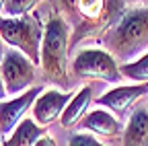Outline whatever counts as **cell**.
<instances>
[{
  "mask_svg": "<svg viewBox=\"0 0 148 146\" xmlns=\"http://www.w3.org/2000/svg\"><path fill=\"white\" fill-rule=\"evenodd\" d=\"M101 41L111 56L123 64L136 56H144L148 51V6L127 8L121 21L109 29Z\"/></svg>",
  "mask_w": 148,
  "mask_h": 146,
  "instance_id": "obj_1",
  "label": "cell"
},
{
  "mask_svg": "<svg viewBox=\"0 0 148 146\" xmlns=\"http://www.w3.org/2000/svg\"><path fill=\"white\" fill-rule=\"evenodd\" d=\"M68 49H70V29L62 14H51L45 23L41 41V70L45 80L68 88Z\"/></svg>",
  "mask_w": 148,
  "mask_h": 146,
  "instance_id": "obj_2",
  "label": "cell"
},
{
  "mask_svg": "<svg viewBox=\"0 0 148 146\" xmlns=\"http://www.w3.org/2000/svg\"><path fill=\"white\" fill-rule=\"evenodd\" d=\"M41 19L37 12L25 14V16H0V37L4 43L12 45L16 51L25 56L37 66L41 62V41H43Z\"/></svg>",
  "mask_w": 148,
  "mask_h": 146,
  "instance_id": "obj_3",
  "label": "cell"
},
{
  "mask_svg": "<svg viewBox=\"0 0 148 146\" xmlns=\"http://www.w3.org/2000/svg\"><path fill=\"white\" fill-rule=\"evenodd\" d=\"M60 4L70 19L76 21L70 47H74L82 37H97V41H101V37L109 31L105 21L107 0H60Z\"/></svg>",
  "mask_w": 148,
  "mask_h": 146,
  "instance_id": "obj_4",
  "label": "cell"
},
{
  "mask_svg": "<svg viewBox=\"0 0 148 146\" xmlns=\"http://www.w3.org/2000/svg\"><path fill=\"white\" fill-rule=\"evenodd\" d=\"M72 70L78 78L84 80H103V82H119L121 72L107 49H82L76 53L72 62Z\"/></svg>",
  "mask_w": 148,
  "mask_h": 146,
  "instance_id": "obj_5",
  "label": "cell"
},
{
  "mask_svg": "<svg viewBox=\"0 0 148 146\" xmlns=\"http://www.w3.org/2000/svg\"><path fill=\"white\" fill-rule=\"evenodd\" d=\"M0 76L4 80L8 95L25 93L35 82V64L16 49L6 51V56L0 62Z\"/></svg>",
  "mask_w": 148,
  "mask_h": 146,
  "instance_id": "obj_6",
  "label": "cell"
},
{
  "mask_svg": "<svg viewBox=\"0 0 148 146\" xmlns=\"http://www.w3.org/2000/svg\"><path fill=\"white\" fill-rule=\"evenodd\" d=\"M39 95H41V86H31L29 90L16 95L14 99L0 103V134L4 138L16 130V125L25 119V113L33 109Z\"/></svg>",
  "mask_w": 148,
  "mask_h": 146,
  "instance_id": "obj_7",
  "label": "cell"
},
{
  "mask_svg": "<svg viewBox=\"0 0 148 146\" xmlns=\"http://www.w3.org/2000/svg\"><path fill=\"white\" fill-rule=\"evenodd\" d=\"M148 95V82H138V84H125V86H115L97 97V105H105L109 111L123 117L142 97Z\"/></svg>",
  "mask_w": 148,
  "mask_h": 146,
  "instance_id": "obj_8",
  "label": "cell"
},
{
  "mask_svg": "<svg viewBox=\"0 0 148 146\" xmlns=\"http://www.w3.org/2000/svg\"><path fill=\"white\" fill-rule=\"evenodd\" d=\"M72 93H60V90H43V93L37 97L33 109H31V115L33 121L41 127H47L49 123H53L58 117H62L66 105L72 101Z\"/></svg>",
  "mask_w": 148,
  "mask_h": 146,
  "instance_id": "obj_9",
  "label": "cell"
},
{
  "mask_svg": "<svg viewBox=\"0 0 148 146\" xmlns=\"http://www.w3.org/2000/svg\"><path fill=\"white\" fill-rule=\"evenodd\" d=\"M80 130L92 132V134L103 136L107 140H113L115 136L121 134V123L107 109H95V111H88L84 115V119L80 121Z\"/></svg>",
  "mask_w": 148,
  "mask_h": 146,
  "instance_id": "obj_10",
  "label": "cell"
},
{
  "mask_svg": "<svg viewBox=\"0 0 148 146\" xmlns=\"http://www.w3.org/2000/svg\"><path fill=\"white\" fill-rule=\"evenodd\" d=\"M90 99H92V86L90 84H84L78 93L72 97V101L66 105L64 113L60 117V123H62L64 130H72V127L80 125V121L86 115V109H88Z\"/></svg>",
  "mask_w": 148,
  "mask_h": 146,
  "instance_id": "obj_11",
  "label": "cell"
},
{
  "mask_svg": "<svg viewBox=\"0 0 148 146\" xmlns=\"http://www.w3.org/2000/svg\"><path fill=\"white\" fill-rule=\"evenodd\" d=\"M123 146H148V109L132 111L123 130Z\"/></svg>",
  "mask_w": 148,
  "mask_h": 146,
  "instance_id": "obj_12",
  "label": "cell"
},
{
  "mask_svg": "<svg viewBox=\"0 0 148 146\" xmlns=\"http://www.w3.org/2000/svg\"><path fill=\"white\" fill-rule=\"evenodd\" d=\"M43 136L45 132L41 125H37L33 119H23L16 125V130L8 136V140L2 142V146H35Z\"/></svg>",
  "mask_w": 148,
  "mask_h": 146,
  "instance_id": "obj_13",
  "label": "cell"
},
{
  "mask_svg": "<svg viewBox=\"0 0 148 146\" xmlns=\"http://www.w3.org/2000/svg\"><path fill=\"white\" fill-rule=\"evenodd\" d=\"M121 76H127L130 80H136V82H148V51L144 56H140L134 62H127L119 66Z\"/></svg>",
  "mask_w": 148,
  "mask_h": 146,
  "instance_id": "obj_14",
  "label": "cell"
},
{
  "mask_svg": "<svg viewBox=\"0 0 148 146\" xmlns=\"http://www.w3.org/2000/svg\"><path fill=\"white\" fill-rule=\"evenodd\" d=\"M41 2H51V0H6V6H4V16H25L35 12V6L41 4Z\"/></svg>",
  "mask_w": 148,
  "mask_h": 146,
  "instance_id": "obj_15",
  "label": "cell"
},
{
  "mask_svg": "<svg viewBox=\"0 0 148 146\" xmlns=\"http://www.w3.org/2000/svg\"><path fill=\"white\" fill-rule=\"evenodd\" d=\"M68 146H105V144H101L97 138H92V136H86L82 132H76V134H72L68 138Z\"/></svg>",
  "mask_w": 148,
  "mask_h": 146,
  "instance_id": "obj_16",
  "label": "cell"
},
{
  "mask_svg": "<svg viewBox=\"0 0 148 146\" xmlns=\"http://www.w3.org/2000/svg\"><path fill=\"white\" fill-rule=\"evenodd\" d=\"M35 146H58V144H56V140H53V138L43 136V138H39V142H37Z\"/></svg>",
  "mask_w": 148,
  "mask_h": 146,
  "instance_id": "obj_17",
  "label": "cell"
},
{
  "mask_svg": "<svg viewBox=\"0 0 148 146\" xmlns=\"http://www.w3.org/2000/svg\"><path fill=\"white\" fill-rule=\"evenodd\" d=\"M8 93H6V86H4V80H2V76H0V103L4 101V97H6Z\"/></svg>",
  "mask_w": 148,
  "mask_h": 146,
  "instance_id": "obj_18",
  "label": "cell"
},
{
  "mask_svg": "<svg viewBox=\"0 0 148 146\" xmlns=\"http://www.w3.org/2000/svg\"><path fill=\"white\" fill-rule=\"evenodd\" d=\"M130 4H140V6H148V0H127Z\"/></svg>",
  "mask_w": 148,
  "mask_h": 146,
  "instance_id": "obj_19",
  "label": "cell"
},
{
  "mask_svg": "<svg viewBox=\"0 0 148 146\" xmlns=\"http://www.w3.org/2000/svg\"><path fill=\"white\" fill-rule=\"evenodd\" d=\"M6 56V53H4V39L2 37H0V62H2V58Z\"/></svg>",
  "mask_w": 148,
  "mask_h": 146,
  "instance_id": "obj_20",
  "label": "cell"
},
{
  "mask_svg": "<svg viewBox=\"0 0 148 146\" xmlns=\"http://www.w3.org/2000/svg\"><path fill=\"white\" fill-rule=\"evenodd\" d=\"M4 6H6V0H0V16H4Z\"/></svg>",
  "mask_w": 148,
  "mask_h": 146,
  "instance_id": "obj_21",
  "label": "cell"
}]
</instances>
